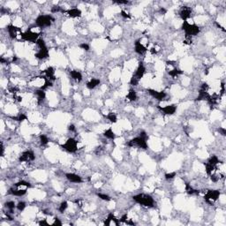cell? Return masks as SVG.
<instances>
[{
	"instance_id": "obj_39",
	"label": "cell",
	"mask_w": 226,
	"mask_h": 226,
	"mask_svg": "<svg viewBox=\"0 0 226 226\" xmlns=\"http://www.w3.org/2000/svg\"><path fill=\"white\" fill-rule=\"evenodd\" d=\"M79 48H80V49L84 50V51H89V49H90L89 45H88L87 43H80V44H79Z\"/></svg>"
},
{
	"instance_id": "obj_5",
	"label": "cell",
	"mask_w": 226,
	"mask_h": 226,
	"mask_svg": "<svg viewBox=\"0 0 226 226\" xmlns=\"http://www.w3.org/2000/svg\"><path fill=\"white\" fill-rule=\"evenodd\" d=\"M54 19L51 15H39L35 20V23L39 28L50 27Z\"/></svg>"
},
{
	"instance_id": "obj_14",
	"label": "cell",
	"mask_w": 226,
	"mask_h": 226,
	"mask_svg": "<svg viewBox=\"0 0 226 226\" xmlns=\"http://www.w3.org/2000/svg\"><path fill=\"white\" fill-rule=\"evenodd\" d=\"M7 31H8V33H9V35L11 36V38H12V39L17 37L19 33L22 34L21 29L18 27L13 26V25H8L7 26Z\"/></svg>"
},
{
	"instance_id": "obj_33",
	"label": "cell",
	"mask_w": 226,
	"mask_h": 226,
	"mask_svg": "<svg viewBox=\"0 0 226 226\" xmlns=\"http://www.w3.org/2000/svg\"><path fill=\"white\" fill-rule=\"evenodd\" d=\"M40 142H41L43 146H44V145L48 144V142H49V139H48V137L46 135L41 134L40 135Z\"/></svg>"
},
{
	"instance_id": "obj_51",
	"label": "cell",
	"mask_w": 226,
	"mask_h": 226,
	"mask_svg": "<svg viewBox=\"0 0 226 226\" xmlns=\"http://www.w3.org/2000/svg\"><path fill=\"white\" fill-rule=\"evenodd\" d=\"M160 12L162 13V14H165V13L167 12V10L165 9V8L162 7V8H161V9H160Z\"/></svg>"
},
{
	"instance_id": "obj_43",
	"label": "cell",
	"mask_w": 226,
	"mask_h": 226,
	"mask_svg": "<svg viewBox=\"0 0 226 226\" xmlns=\"http://www.w3.org/2000/svg\"><path fill=\"white\" fill-rule=\"evenodd\" d=\"M210 179H211V180H212L213 182H215H215H217V181L219 180L220 177H219L218 176H217V175H215V174H214V173H213V174H211V175H210Z\"/></svg>"
},
{
	"instance_id": "obj_19",
	"label": "cell",
	"mask_w": 226,
	"mask_h": 226,
	"mask_svg": "<svg viewBox=\"0 0 226 226\" xmlns=\"http://www.w3.org/2000/svg\"><path fill=\"white\" fill-rule=\"evenodd\" d=\"M134 51L136 53L141 55V54H144L147 51V48L141 43L140 40H138V41H136L134 43Z\"/></svg>"
},
{
	"instance_id": "obj_35",
	"label": "cell",
	"mask_w": 226,
	"mask_h": 226,
	"mask_svg": "<svg viewBox=\"0 0 226 226\" xmlns=\"http://www.w3.org/2000/svg\"><path fill=\"white\" fill-rule=\"evenodd\" d=\"M26 208V203L24 201H20V202L16 205V208L18 209L19 211H23Z\"/></svg>"
},
{
	"instance_id": "obj_15",
	"label": "cell",
	"mask_w": 226,
	"mask_h": 226,
	"mask_svg": "<svg viewBox=\"0 0 226 226\" xmlns=\"http://www.w3.org/2000/svg\"><path fill=\"white\" fill-rule=\"evenodd\" d=\"M49 56V50H48L47 46L39 48V51L35 53V58L38 59H44Z\"/></svg>"
},
{
	"instance_id": "obj_8",
	"label": "cell",
	"mask_w": 226,
	"mask_h": 226,
	"mask_svg": "<svg viewBox=\"0 0 226 226\" xmlns=\"http://www.w3.org/2000/svg\"><path fill=\"white\" fill-rule=\"evenodd\" d=\"M209 97H210V95L208 94V85L207 83H203L200 87V89L199 91V95L197 96V101H202L206 100L208 101Z\"/></svg>"
},
{
	"instance_id": "obj_7",
	"label": "cell",
	"mask_w": 226,
	"mask_h": 226,
	"mask_svg": "<svg viewBox=\"0 0 226 226\" xmlns=\"http://www.w3.org/2000/svg\"><path fill=\"white\" fill-rule=\"evenodd\" d=\"M219 196H220V192L218 190H209L205 193L204 199L207 202L213 203L215 200H218Z\"/></svg>"
},
{
	"instance_id": "obj_4",
	"label": "cell",
	"mask_w": 226,
	"mask_h": 226,
	"mask_svg": "<svg viewBox=\"0 0 226 226\" xmlns=\"http://www.w3.org/2000/svg\"><path fill=\"white\" fill-rule=\"evenodd\" d=\"M182 30L185 33V35L188 36H193L200 33V28L195 24H190L188 21L183 22Z\"/></svg>"
},
{
	"instance_id": "obj_12",
	"label": "cell",
	"mask_w": 226,
	"mask_h": 226,
	"mask_svg": "<svg viewBox=\"0 0 226 226\" xmlns=\"http://www.w3.org/2000/svg\"><path fill=\"white\" fill-rule=\"evenodd\" d=\"M148 91L150 95H152L153 97L156 98V100H158L160 102L164 101L166 98V96H167L166 93L164 92V91H156V90H154V89H148Z\"/></svg>"
},
{
	"instance_id": "obj_13",
	"label": "cell",
	"mask_w": 226,
	"mask_h": 226,
	"mask_svg": "<svg viewBox=\"0 0 226 226\" xmlns=\"http://www.w3.org/2000/svg\"><path fill=\"white\" fill-rule=\"evenodd\" d=\"M158 109L165 115H173L177 110V106L175 104H171V105H167L165 107L158 106Z\"/></svg>"
},
{
	"instance_id": "obj_9",
	"label": "cell",
	"mask_w": 226,
	"mask_h": 226,
	"mask_svg": "<svg viewBox=\"0 0 226 226\" xmlns=\"http://www.w3.org/2000/svg\"><path fill=\"white\" fill-rule=\"evenodd\" d=\"M39 37V34L35 33V32H33L32 30H27L26 32L21 34V38L25 41H28V42H36L38 40Z\"/></svg>"
},
{
	"instance_id": "obj_40",
	"label": "cell",
	"mask_w": 226,
	"mask_h": 226,
	"mask_svg": "<svg viewBox=\"0 0 226 226\" xmlns=\"http://www.w3.org/2000/svg\"><path fill=\"white\" fill-rule=\"evenodd\" d=\"M175 176H176V172L166 173V174H165V179H166L167 180H169V179H174V177H175Z\"/></svg>"
},
{
	"instance_id": "obj_27",
	"label": "cell",
	"mask_w": 226,
	"mask_h": 226,
	"mask_svg": "<svg viewBox=\"0 0 226 226\" xmlns=\"http://www.w3.org/2000/svg\"><path fill=\"white\" fill-rule=\"evenodd\" d=\"M220 162H219L218 157H217L216 156H212L211 157H209V159L208 160V163L207 164H210V165L215 167Z\"/></svg>"
},
{
	"instance_id": "obj_2",
	"label": "cell",
	"mask_w": 226,
	"mask_h": 226,
	"mask_svg": "<svg viewBox=\"0 0 226 226\" xmlns=\"http://www.w3.org/2000/svg\"><path fill=\"white\" fill-rule=\"evenodd\" d=\"M133 199L135 202H137L143 207L152 208V207H154V204H155L154 199L152 198V196L146 194V193H139V194H136L133 197Z\"/></svg>"
},
{
	"instance_id": "obj_29",
	"label": "cell",
	"mask_w": 226,
	"mask_h": 226,
	"mask_svg": "<svg viewBox=\"0 0 226 226\" xmlns=\"http://www.w3.org/2000/svg\"><path fill=\"white\" fill-rule=\"evenodd\" d=\"M182 74H183V71H181L179 69H177V68H174L173 70L169 71V74L171 75V77H173V78L179 76V75H180Z\"/></svg>"
},
{
	"instance_id": "obj_41",
	"label": "cell",
	"mask_w": 226,
	"mask_h": 226,
	"mask_svg": "<svg viewBox=\"0 0 226 226\" xmlns=\"http://www.w3.org/2000/svg\"><path fill=\"white\" fill-rule=\"evenodd\" d=\"M120 15L122 16L124 19H130L131 18L130 14H129L128 12H125V11H121L120 12Z\"/></svg>"
},
{
	"instance_id": "obj_26",
	"label": "cell",
	"mask_w": 226,
	"mask_h": 226,
	"mask_svg": "<svg viewBox=\"0 0 226 226\" xmlns=\"http://www.w3.org/2000/svg\"><path fill=\"white\" fill-rule=\"evenodd\" d=\"M126 98L129 100V101H131V102H134L137 100V94L135 92L134 89H133V88H131L130 90H129L127 95H126Z\"/></svg>"
},
{
	"instance_id": "obj_32",
	"label": "cell",
	"mask_w": 226,
	"mask_h": 226,
	"mask_svg": "<svg viewBox=\"0 0 226 226\" xmlns=\"http://www.w3.org/2000/svg\"><path fill=\"white\" fill-rule=\"evenodd\" d=\"M5 208H7L8 209H10L11 211L12 210L13 208H16V204L14 203V201H12V200H10V201H7V202H5Z\"/></svg>"
},
{
	"instance_id": "obj_47",
	"label": "cell",
	"mask_w": 226,
	"mask_h": 226,
	"mask_svg": "<svg viewBox=\"0 0 226 226\" xmlns=\"http://www.w3.org/2000/svg\"><path fill=\"white\" fill-rule=\"evenodd\" d=\"M52 224L53 225H62V223L60 222V220L58 218H56H56L54 219V223Z\"/></svg>"
},
{
	"instance_id": "obj_21",
	"label": "cell",
	"mask_w": 226,
	"mask_h": 226,
	"mask_svg": "<svg viewBox=\"0 0 226 226\" xmlns=\"http://www.w3.org/2000/svg\"><path fill=\"white\" fill-rule=\"evenodd\" d=\"M10 193H12V195L14 196H23L26 194L27 192V189H21L20 187H17V189H10L9 191Z\"/></svg>"
},
{
	"instance_id": "obj_36",
	"label": "cell",
	"mask_w": 226,
	"mask_h": 226,
	"mask_svg": "<svg viewBox=\"0 0 226 226\" xmlns=\"http://www.w3.org/2000/svg\"><path fill=\"white\" fill-rule=\"evenodd\" d=\"M13 119H15L16 121H19V122H22L24 120H27V116L24 115L23 113H20L16 118H13Z\"/></svg>"
},
{
	"instance_id": "obj_25",
	"label": "cell",
	"mask_w": 226,
	"mask_h": 226,
	"mask_svg": "<svg viewBox=\"0 0 226 226\" xmlns=\"http://www.w3.org/2000/svg\"><path fill=\"white\" fill-rule=\"evenodd\" d=\"M103 136L106 137V138L109 140H114L115 137H116L114 132H113V130H112V128H109V129H107V130L104 131Z\"/></svg>"
},
{
	"instance_id": "obj_3",
	"label": "cell",
	"mask_w": 226,
	"mask_h": 226,
	"mask_svg": "<svg viewBox=\"0 0 226 226\" xmlns=\"http://www.w3.org/2000/svg\"><path fill=\"white\" fill-rule=\"evenodd\" d=\"M145 72H146V68H145L143 63H140L138 67H137L136 72H134V74L132 76L131 79H130V84L132 86H137L139 84L140 80L141 79V78L144 76Z\"/></svg>"
},
{
	"instance_id": "obj_38",
	"label": "cell",
	"mask_w": 226,
	"mask_h": 226,
	"mask_svg": "<svg viewBox=\"0 0 226 226\" xmlns=\"http://www.w3.org/2000/svg\"><path fill=\"white\" fill-rule=\"evenodd\" d=\"M97 196L101 199V200H106V201H109V200H111V198L109 196V195H107V194H105V193H97Z\"/></svg>"
},
{
	"instance_id": "obj_37",
	"label": "cell",
	"mask_w": 226,
	"mask_h": 226,
	"mask_svg": "<svg viewBox=\"0 0 226 226\" xmlns=\"http://www.w3.org/2000/svg\"><path fill=\"white\" fill-rule=\"evenodd\" d=\"M64 11H66V10H63L60 6H58V5H56V6H53L51 8V12L52 13H56V12H59L64 13Z\"/></svg>"
},
{
	"instance_id": "obj_44",
	"label": "cell",
	"mask_w": 226,
	"mask_h": 226,
	"mask_svg": "<svg viewBox=\"0 0 226 226\" xmlns=\"http://www.w3.org/2000/svg\"><path fill=\"white\" fill-rule=\"evenodd\" d=\"M184 43H187V44H191V43H192V36L185 35V39Z\"/></svg>"
},
{
	"instance_id": "obj_18",
	"label": "cell",
	"mask_w": 226,
	"mask_h": 226,
	"mask_svg": "<svg viewBox=\"0 0 226 226\" xmlns=\"http://www.w3.org/2000/svg\"><path fill=\"white\" fill-rule=\"evenodd\" d=\"M66 179L72 183H78L79 184V183L82 182L81 177L75 174V173H66Z\"/></svg>"
},
{
	"instance_id": "obj_28",
	"label": "cell",
	"mask_w": 226,
	"mask_h": 226,
	"mask_svg": "<svg viewBox=\"0 0 226 226\" xmlns=\"http://www.w3.org/2000/svg\"><path fill=\"white\" fill-rule=\"evenodd\" d=\"M14 187H20V188H21V187H25L28 188V187H31V185H30V183H28L25 180H20L17 183H15Z\"/></svg>"
},
{
	"instance_id": "obj_11",
	"label": "cell",
	"mask_w": 226,
	"mask_h": 226,
	"mask_svg": "<svg viewBox=\"0 0 226 226\" xmlns=\"http://www.w3.org/2000/svg\"><path fill=\"white\" fill-rule=\"evenodd\" d=\"M192 15V9L189 6H182L179 11V16L184 21H187L188 19L191 18Z\"/></svg>"
},
{
	"instance_id": "obj_42",
	"label": "cell",
	"mask_w": 226,
	"mask_h": 226,
	"mask_svg": "<svg viewBox=\"0 0 226 226\" xmlns=\"http://www.w3.org/2000/svg\"><path fill=\"white\" fill-rule=\"evenodd\" d=\"M113 3L118 5H127L129 4V1H127V0H117V1H113Z\"/></svg>"
},
{
	"instance_id": "obj_50",
	"label": "cell",
	"mask_w": 226,
	"mask_h": 226,
	"mask_svg": "<svg viewBox=\"0 0 226 226\" xmlns=\"http://www.w3.org/2000/svg\"><path fill=\"white\" fill-rule=\"evenodd\" d=\"M39 224H40V225H49V223H48L45 220L40 221V222H39Z\"/></svg>"
},
{
	"instance_id": "obj_31",
	"label": "cell",
	"mask_w": 226,
	"mask_h": 226,
	"mask_svg": "<svg viewBox=\"0 0 226 226\" xmlns=\"http://www.w3.org/2000/svg\"><path fill=\"white\" fill-rule=\"evenodd\" d=\"M107 118L108 120H110L111 123H117V121H118V118L117 116L114 114V113H109V114L107 115Z\"/></svg>"
},
{
	"instance_id": "obj_20",
	"label": "cell",
	"mask_w": 226,
	"mask_h": 226,
	"mask_svg": "<svg viewBox=\"0 0 226 226\" xmlns=\"http://www.w3.org/2000/svg\"><path fill=\"white\" fill-rule=\"evenodd\" d=\"M104 224L105 225H118L119 224V222L118 220L115 217V215H113V214H110L107 217V219L105 221V223H104Z\"/></svg>"
},
{
	"instance_id": "obj_16",
	"label": "cell",
	"mask_w": 226,
	"mask_h": 226,
	"mask_svg": "<svg viewBox=\"0 0 226 226\" xmlns=\"http://www.w3.org/2000/svg\"><path fill=\"white\" fill-rule=\"evenodd\" d=\"M64 13H66L71 18H78L81 16V11L78 8H71V9L66 10Z\"/></svg>"
},
{
	"instance_id": "obj_10",
	"label": "cell",
	"mask_w": 226,
	"mask_h": 226,
	"mask_svg": "<svg viewBox=\"0 0 226 226\" xmlns=\"http://www.w3.org/2000/svg\"><path fill=\"white\" fill-rule=\"evenodd\" d=\"M35 159V156L34 154L33 151H25L23 152L21 156L19 158V161L20 163H24V162H31V161H34Z\"/></svg>"
},
{
	"instance_id": "obj_34",
	"label": "cell",
	"mask_w": 226,
	"mask_h": 226,
	"mask_svg": "<svg viewBox=\"0 0 226 226\" xmlns=\"http://www.w3.org/2000/svg\"><path fill=\"white\" fill-rule=\"evenodd\" d=\"M67 207H68V203L66 202V201H63V202L60 204L59 208H58V210H59V212H60V213H63V212H64V211L66 210Z\"/></svg>"
},
{
	"instance_id": "obj_45",
	"label": "cell",
	"mask_w": 226,
	"mask_h": 226,
	"mask_svg": "<svg viewBox=\"0 0 226 226\" xmlns=\"http://www.w3.org/2000/svg\"><path fill=\"white\" fill-rule=\"evenodd\" d=\"M119 221H120L121 223H126V222L128 221V216H127V215H126V214H125V215H123L122 217H121V218L119 219Z\"/></svg>"
},
{
	"instance_id": "obj_46",
	"label": "cell",
	"mask_w": 226,
	"mask_h": 226,
	"mask_svg": "<svg viewBox=\"0 0 226 226\" xmlns=\"http://www.w3.org/2000/svg\"><path fill=\"white\" fill-rule=\"evenodd\" d=\"M218 132H219L220 134L223 135V136H225V135H226V129H225L224 127H219Z\"/></svg>"
},
{
	"instance_id": "obj_17",
	"label": "cell",
	"mask_w": 226,
	"mask_h": 226,
	"mask_svg": "<svg viewBox=\"0 0 226 226\" xmlns=\"http://www.w3.org/2000/svg\"><path fill=\"white\" fill-rule=\"evenodd\" d=\"M43 74L45 75L46 78L44 79H50V80H55L56 79V77H55V70L53 67L50 66V67H48L47 69H45L43 72Z\"/></svg>"
},
{
	"instance_id": "obj_23",
	"label": "cell",
	"mask_w": 226,
	"mask_h": 226,
	"mask_svg": "<svg viewBox=\"0 0 226 226\" xmlns=\"http://www.w3.org/2000/svg\"><path fill=\"white\" fill-rule=\"evenodd\" d=\"M70 75H71V77L74 79V80H76V81H80V80L82 79L81 74H80V72L79 71H77V70H72V71H71L70 72Z\"/></svg>"
},
{
	"instance_id": "obj_6",
	"label": "cell",
	"mask_w": 226,
	"mask_h": 226,
	"mask_svg": "<svg viewBox=\"0 0 226 226\" xmlns=\"http://www.w3.org/2000/svg\"><path fill=\"white\" fill-rule=\"evenodd\" d=\"M62 148L70 153H75L78 149V141L74 138H69L66 143L62 145Z\"/></svg>"
},
{
	"instance_id": "obj_1",
	"label": "cell",
	"mask_w": 226,
	"mask_h": 226,
	"mask_svg": "<svg viewBox=\"0 0 226 226\" xmlns=\"http://www.w3.org/2000/svg\"><path fill=\"white\" fill-rule=\"evenodd\" d=\"M147 139H148V135L146 132L142 131L140 133V136L135 137V138L132 139L131 141H129L127 145L129 147H139L143 149H147L148 148Z\"/></svg>"
},
{
	"instance_id": "obj_30",
	"label": "cell",
	"mask_w": 226,
	"mask_h": 226,
	"mask_svg": "<svg viewBox=\"0 0 226 226\" xmlns=\"http://www.w3.org/2000/svg\"><path fill=\"white\" fill-rule=\"evenodd\" d=\"M185 190H187V192L189 193V194H197V193L199 192L197 190L193 189L189 184H185Z\"/></svg>"
},
{
	"instance_id": "obj_49",
	"label": "cell",
	"mask_w": 226,
	"mask_h": 226,
	"mask_svg": "<svg viewBox=\"0 0 226 226\" xmlns=\"http://www.w3.org/2000/svg\"><path fill=\"white\" fill-rule=\"evenodd\" d=\"M4 152H5V148H4L3 142H1V152H0V156H4Z\"/></svg>"
},
{
	"instance_id": "obj_22",
	"label": "cell",
	"mask_w": 226,
	"mask_h": 226,
	"mask_svg": "<svg viewBox=\"0 0 226 226\" xmlns=\"http://www.w3.org/2000/svg\"><path fill=\"white\" fill-rule=\"evenodd\" d=\"M100 84V79H92L87 83V87L89 89H94L96 87Z\"/></svg>"
},
{
	"instance_id": "obj_24",
	"label": "cell",
	"mask_w": 226,
	"mask_h": 226,
	"mask_svg": "<svg viewBox=\"0 0 226 226\" xmlns=\"http://www.w3.org/2000/svg\"><path fill=\"white\" fill-rule=\"evenodd\" d=\"M35 95H36L37 97V100H38V102H42L44 99H45V96H46V94L44 92V90H42L41 88L36 91H35Z\"/></svg>"
},
{
	"instance_id": "obj_48",
	"label": "cell",
	"mask_w": 226,
	"mask_h": 226,
	"mask_svg": "<svg viewBox=\"0 0 226 226\" xmlns=\"http://www.w3.org/2000/svg\"><path fill=\"white\" fill-rule=\"evenodd\" d=\"M68 130L71 131V132H75V130H76L75 125H70L68 126Z\"/></svg>"
}]
</instances>
